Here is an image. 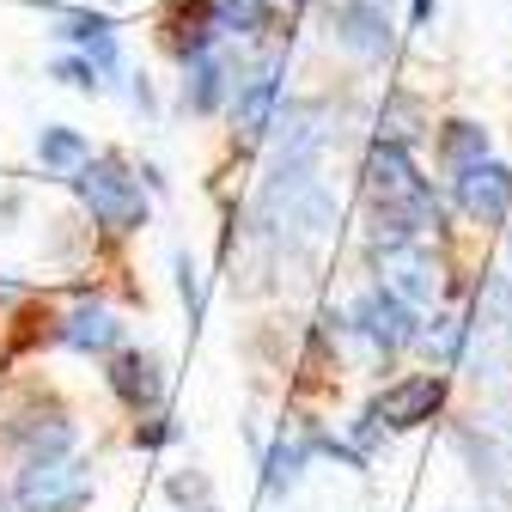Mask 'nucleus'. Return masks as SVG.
<instances>
[{
	"instance_id": "nucleus-12",
	"label": "nucleus",
	"mask_w": 512,
	"mask_h": 512,
	"mask_svg": "<svg viewBox=\"0 0 512 512\" xmlns=\"http://www.w3.org/2000/svg\"><path fill=\"white\" fill-rule=\"evenodd\" d=\"M433 159L445 171V183L476 171L482 159H494V141H488V128L470 122V116H452V122H439V141H433Z\"/></svg>"
},
{
	"instance_id": "nucleus-17",
	"label": "nucleus",
	"mask_w": 512,
	"mask_h": 512,
	"mask_svg": "<svg viewBox=\"0 0 512 512\" xmlns=\"http://www.w3.org/2000/svg\"><path fill=\"white\" fill-rule=\"evenodd\" d=\"M37 159L49 165V171H80L92 153H86V135H80V128H43V135H37Z\"/></svg>"
},
{
	"instance_id": "nucleus-5",
	"label": "nucleus",
	"mask_w": 512,
	"mask_h": 512,
	"mask_svg": "<svg viewBox=\"0 0 512 512\" xmlns=\"http://www.w3.org/2000/svg\"><path fill=\"white\" fill-rule=\"evenodd\" d=\"M452 403V372L439 366H421V372H397L391 384H378V397L366 403L391 433H415V427H433Z\"/></svg>"
},
{
	"instance_id": "nucleus-21",
	"label": "nucleus",
	"mask_w": 512,
	"mask_h": 512,
	"mask_svg": "<svg viewBox=\"0 0 512 512\" xmlns=\"http://www.w3.org/2000/svg\"><path fill=\"white\" fill-rule=\"evenodd\" d=\"M177 439V421L159 409V415H147V421H135V445L141 452H159V445H171Z\"/></svg>"
},
{
	"instance_id": "nucleus-9",
	"label": "nucleus",
	"mask_w": 512,
	"mask_h": 512,
	"mask_svg": "<svg viewBox=\"0 0 512 512\" xmlns=\"http://www.w3.org/2000/svg\"><path fill=\"white\" fill-rule=\"evenodd\" d=\"M330 37L342 49L366 55V61H384V55H391V43H397L384 0H336V7H330Z\"/></svg>"
},
{
	"instance_id": "nucleus-2",
	"label": "nucleus",
	"mask_w": 512,
	"mask_h": 512,
	"mask_svg": "<svg viewBox=\"0 0 512 512\" xmlns=\"http://www.w3.org/2000/svg\"><path fill=\"white\" fill-rule=\"evenodd\" d=\"M366 269H372V281H384L397 299H409L421 317L439 311V305H458V293H464V281L452 275V263H445L439 238H409V244H397V250L372 256Z\"/></svg>"
},
{
	"instance_id": "nucleus-8",
	"label": "nucleus",
	"mask_w": 512,
	"mask_h": 512,
	"mask_svg": "<svg viewBox=\"0 0 512 512\" xmlns=\"http://www.w3.org/2000/svg\"><path fill=\"white\" fill-rule=\"evenodd\" d=\"M104 378H110V391H116L122 409H135V415H159L165 409V366H159V354H147V348H116Z\"/></svg>"
},
{
	"instance_id": "nucleus-20",
	"label": "nucleus",
	"mask_w": 512,
	"mask_h": 512,
	"mask_svg": "<svg viewBox=\"0 0 512 512\" xmlns=\"http://www.w3.org/2000/svg\"><path fill=\"white\" fill-rule=\"evenodd\" d=\"M177 293L189 305V324H202V275H196V263H189V250H177Z\"/></svg>"
},
{
	"instance_id": "nucleus-3",
	"label": "nucleus",
	"mask_w": 512,
	"mask_h": 512,
	"mask_svg": "<svg viewBox=\"0 0 512 512\" xmlns=\"http://www.w3.org/2000/svg\"><path fill=\"white\" fill-rule=\"evenodd\" d=\"M348 336H354L372 360H403V354H415L421 311H415L409 299H397L384 281H366V287L348 299Z\"/></svg>"
},
{
	"instance_id": "nucleus-13",
	"label": "nucleus",
	"mask_w": 512,
	"mask_h": 512,
	"mask_svg": "<svg viewBox=\"0 0 512 512\" xmlns=\"http://www.w3.org/2000/svg\"><path fill=\"white\" fill-rule=\"evenodd\" d=\"M13 439H19L25 464L31 458H68L74 445H80V427L61 415V409H31L25 421H13Z\"/></svg>"
},
{
	"instance_id": "nucleus-22",
	"label": "nucleus",
	"mask_w": 512,
	"mask_h": 512,
	"mask_svg": "<svg viewBox=\"0 0 512 512\" xmlns=\"http://www.w3.org/2000/svg\"><path fill=\"white\" fill-rule=\"evenodd\" d=\"M0 512H25V506H19V500H13V494H0Z\"/></svg>"
},
{
	"instance_id": "nucleus-11",
	"label": "nucleus",
	"mask_w": 512,
	"mask_h": 512,
	"mask_svg": "<svg viewBox=\"0 0 512 512\" xmlns=\"http://www.w3.org/2000/svg\"><path fill=\"white\" fill-rule=\"evenodd\" d=\"M55 342L74 348V354H116L122 348V317L110 305H74L55 324Z\"/></svg>"
},
{
	"instance_id": "nucleus-19",
	"label": "nucleus",
	"mask_w": 512,
	"mask_h": 512,
	"mask_svg": "<svg viewBox=\"0 0 512 512\" xmlns=\"http://www.w3.org/2000/svg\"><path fill=\"white\" fill-rule=\"evenodd\" d=\"M55 80H61V86H74V92H98V86H104L86 55H61V61H55Z\"/></svg>"
},
{
	"instance_id": "nucleus-7",
	"label": "nucleus",
	"mask_w": 512,
	"mask_h": 512,
	"mask_svg": "<svg viewBox=\"0 0 512 512\" xmlns=\"http://www.w3.org/2000/svg\"><path fill=\"white\" fill-rule=\"evenodd\" d=\"M452 208L470 226H506L512 220V165L506 159H482L476 171L452 177Z\"/></svg>"
},
{
	"instance_id": "nucleus-10",
	"label": "nucleus",
	"mask_w": 512,
	"mask_h": 512,
	"mask_svg": "<svg viewBox=\"0 0 512 512\" xmlns=\"http://www.w3.org/2000/svg\"><path fill=\"white\" fill-rule=\"evenodd\" d=\"M275 104H281V61H275V55H263L256 68H244V74L232 80V122H238V135H244V141H256V135L269 128Z\"/></svg>"
},
{
	"instance_id": "nucleus-23",
	"label": "nucleus",
	"mask_w": 512,
	"mask_h": 512,
	"mask_svg": "<svg viewBox=\"0 0 512 512\" xmlns=\"http://www.w3.org/2000/svg\"><path fill=\"white\" fill-rule=\"evenodd\" d=\"M506 269H512V220H506Z\"/></svg>"
},
{
	"instance_id": "nucleus-16",
	"label": "nucleus",
	"mask_w": 512,
	"mask_h": 512,
	"mask_svg": "<svg viewBox=\"0 0 512 512\" xmlns=\"http://www.w3.org/2000/svg\"><path fill=\"white\" fill-rule=\"evenodd\" d=\"M427 104L415 98V92H391L384 98V110H378V141H397V147H409V141H421L427 135Z\"/></svg>"
},
{
	"instance_id": "nucleus-18",
	"label": "nucleus",
	"mask_w": 512,
	"mask_h": 512,
	"mask_svg": "<svg viewBox=\"0 0 512 512\" xmlns=\"http://www.w3.org/2000/svg\"><path fill=\"white\" fill-rule=\"evenodd\" d=\"M165 494H171V506H183V512H202V506H214V494H208V476H171L165 482Z\"/></svg>"
},
{
	"instance_id": "nucleus-4",
	"label": "nucleus",
	"mask_w": 512,
	"mask_h": 512,
	"mask_svg": "<svg viewBox=\"0 0 512 512\" xmlns=\"http://www.w3.org/2000/svg\"><path fill=\"white\" fill-rule=\"evenodd\" d=\"M74 196L86 202V214L110 238H128V232L147 226V189H141V177L128 171L122 159H86L74 171Z\"/></svg>"
},
{
	"instance_id": "nucleus-1",
	"label": "nucleus",
	"mask_w": 512,
	"mask_h": 512,
	"mask_svg": "<svg viewBox=\"0 0 512 512\" xmlns=\"http://www.w3.org/2000/svg\"><path fill=\"white\" fill-rule=\"evenodd\" d=\"M360 196L366 214H391L403 220L415 238H445V202L433 196V183L421 177L415 153L397 141H372L360 159Z\"/></svg>"
},
{
	"instance_id": "nucleus-15",
	"label": "nucleus",
	"mask_w": 512,
	"mask_h": 512,
	"mask_svg": "<svg viewBox=\"0 0 512 512\" xmlns=\"http://www.w3.org/2000/svg\"><path fill=\"white\" fill-rule=\"evenodd\" d=\"M232 68H226V61L208 49V55H196V61H183V104L189 110H196V116H214L226 98H232Z\"/></svg>"
},
{
	"instance_id": "nucleus-14",
	"label": "nucleus",
	"mask_w": 512,
	"mask_h": 512,
	"mask_svg": "<svg viewBox=\"0 0 512 512\" xmlns=\"http://www.w3.org/2000/svg\"><path fill=\"white\" fill-rule=\"evenodd\" d=\"M311 452H317V445H311V433H287V427H281V439H275L269 452H263V494H269V500H287V494L305 482V464H311Z\"/></svg>"
},
{
	"instance_id": "nucleus-6",
	"label": "nucleus",
	"mask_w": 512,
	"mask_h": 512,
	"mask_svg": "<svg viewBox=\"0 0 512 512\" xmlns=\"http://www.w3.org/2000/svg\"><path fill=\"white\" fill-rule=\"evenodd\" d=\"M13 500L25 512H86L92 506V464L86 458H31L19 470Z\"/></svg>"
}]
</instances>
